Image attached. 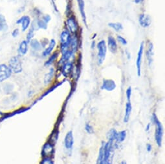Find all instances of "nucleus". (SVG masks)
Here are the masks:
<instances>
[{
  "mask_svg": "<svg viewBox=\"0 0 165 164\" xmlns=\"http://www.w3.org/2000/svg\"><path fill=\"white\" fill-rule=\"evenodd\" d=\"M115 154V144L113 139H108L104 146V164H112Z\"/></svg>",
  "mask_w": 165,
  "mask_h": 164,
  "instance_id": "obj_1",
  "label": "nucleus"
},
{
  "mask_svg": "<svg viewBox=\"0 0 165 164\" xmlns=\"http://www.w3.org/2000/svg\"><path fill=\"white\" fill-rule=\"evenodd\" d=\"M152 121L155 125V142L159 147L161 146L162 138H163V126L160 121L158 120V117L153 114L152 116Z\"/></svg>",
  "mask_w": 165,
  "mask_h": 164,
  "instance_id": "obj_2",
  "label": "nucleus"
},
{
  "mask_svg": "<svg viewBox=\"0 0 165 164\" xmlns=\"http://www.w3.org/2000/svg\"><path fill=\"white\" fill-rule=\"evenodd\" d=\"M60 50L62 53H64L67 51L69 50V45L71 36L68 30H64L60 34Z\"/></svg>",
  "mask_w": 165,
  "mask_h": 164,
  "instance_id": "obj_3",
  "label": "nucleus"
},
{
  "mask_svg": "<svg viewBox=\"0 0 165 164\" xmlns=\"http://www.w3.org/2000/svg\"><path fill=\"white\" fill-rule=\"evenodd\" d=\"M97 59H98V64L100 65L103 64L104 61L105 60L106 52H107V45L105 40L100 41L97 45Z\"/></svg>",
  "mask_w": 165,
  "mask_h": 164,
  "instance_id": "obj_4",
  "label": "nucleus"
},
{
  "mask_svg": "<svg viewBox=\"0 0 165 164\" xmlns=\"http://www.w3.org/2000/svg\"><path fill=\"white\" fill-rule=\"evenodd\" d=\"M9 64L12 72L14 73H20L22 71V64L18 57L14 56L11 58Z\"/></svg>",
  "mask_w": 165,
  "mask_h": 164,
  "instance_id": "obj_5",
  "label": "nucleus"
},
{
  "mask_svg": "<svg viewBox=\"0 0 165 164\" xmlns=\"http://www.w3.org/2000/svg\"><path fill=\"white\" fill-rule=\"evenodd\" d=\"M12 73L9 67L5 64L0 65V82H2L9 78L11 76Z\"/></svg>",
  "mask_w": 165,
  "mask_h": 164,
  "instance_id": "obj_6",
  "label": "nucleus"
},
{
  "mask_svg": "<svg viewBox=\"0 0 165 164\" xmlns=\"http://www.w3.org/2000/svg\"><path fill=\"white\" fill-rule=\"evenodd\" d=\"M144 52V43L142 42L140 45V47L137 53L136 66H137V71L138 76H140L141 74V65H142V59Z\"/></svg>",
  "mask_w": 165,
  "mask_h": 164,
  "instance_id": "obj_7",
  "label": "nucleus"
},
{
  "mask_svg": "<svg viewBox=\"0 0 165 164\" xmlns=\"http://www.w3.org/2000/svg\"><path fill=\"white\" fill-rule=\"evenodd\" d=\"M54 145L49 142L44 144L42 150V156L44 158H50L54 153Z\"/></svg>",
  "mask_w": 165,
  "mask_h": 164,
  "instance_id": "obj_8",
  "label": "nucleus"
},
{
  "mask_svg": "<svg viewBox=\"0 0 165 164\" xmlns=\"http://www.w3.org/2000/svg\"><path fill=\"white\" fill-rule=\"evenodd\" d=\"M67 26L71 33L75 34L78 30V23L74 16H70L67 20Z\"/></svg>",
  "mask_w": 165,
  "mask_h": 164,
  "instance_id": "obj_9",
  "label": "nucleus"
},
{
  "mask_svg": "<svg viewBox=\"0 0 165 164\" xmlns=\"http://www.w3.org/2000/svg\"><path fill=\"white\" fill-rule=\"evenodd\" d=\"M139 25L144 28L150 27L152 23V19L150 16L146 14H141L139 16Z\"/></svg>",
  "mask_w": 165,
  "mask_h": 164,
  "instance_id": "obj_10",
  "label": "nucleus"
},
{
  "mask_svg": "<svg viewBox=\"0 0 165 164\" xmlns=\"http://www.w3.org/2000/svg\"><path fill=\"white\" fill-rule=\"evenodd\" d=\"M74 144L73 131H70L66 134L64 139V145L67 150H71Z\"/></svg>",
  "mask_w": 165,
  "mask_h": 164,
  "instance_id": "obj_11",
  "label": "nucleus"
},
{
  "mask_svg": "<svg viewBox=\"0 0 165 164\" xmlns=\"http://www.w3.org/2000/svg\"><path fill=\"white\" fill-rule=\"evenodd\" d=\"M116 88V83L113 80L106 79L104 80L101 85V89L107 91H112Z\"/></svg>",
  "mask_w": 165,
  "mask_h": 164,
  "instance_id": "obj_12",
  "label": "nucleus"
},
{
  "mask_svg": "<svg viewBox=\"0 0 165 164\" xmlns=\"http://www.w3.org/2000/svg\"><path fill=\"white\" fill-rule=\"evenodd\" d=\"M73 65L72 62H71L70 61H66V63L62 65V73L65 77H67L71 74L73 71Z\"/></svg>",
  "mask_w": 165,
  "mask_h": 164,
  "instance_id": "obj_13",
  "label": "nucleus"
},
{
  "mask_svg": "<svg viewBox=\"0 0 165 164\" xmlns=\"http://www.w3.org/2000/svg\"><path fill=\"white\" fill-rule=\"evenodd\" d=\"M17 24H21V30L23 32H25L29 28L30 23V18L28 16H24L20 18L17 21Z\"/></svg>",
  "mask_w": 165,
  "mask_h": 164,
  "instance_id": "obj_14",
  "label": "nucleus"
},
{
  "mask_svg": "<svg viewBox=\"0 0 165 164\" xmlns=\"http://www.w3.org/2000/svg\"><path fill=\"white\" fill-rule=\"evenodd\" d=\"M108 47L112 53H115L117 51V41L112 36H109L108 38Z\"/></svg>",
  "mask_w": 165,
  "mask_h": 164,
  "instance_id": "obj_15",
  "label": "nucleus"
},
{
  "mask_svg": "<svg viewBox=\"0 0 165 164\" xmlns=\"http://www.w3.org/2000/svg\"><path fill=\"white\" fill-rule=\"evenodd\" d=\"M146 58L148 61L149 65H151L153 61V56H154V47L152 42H149L148 44V48L146 52Z\"/></svg>",
  "mask_w": 165,
  "mask_h": 164,
  "instance_id": "obj_16",
  "label": "nucleus"
},
{
  "mask_svg": "<svg viewBox=\"0 0 165 164\" xmlns=\"http://www.w3.org/2000/svg\"><path fill=\"white\" fill-rule=\"evenodd\" d=\"M104 142H103L101 145V147L99 149V156L97 160L96 164H104V146H105Z\"/></svg>",
  "mask_w": 165,
  "mask_h": 164,
  "instance_id": "obj_17",
  "label": "nucleus"
},
{
  "mask_svg": "<svg viewBox=\"0 0 165 164\" xmlns=\"http://www.w3.org/2000/svg\"><path fill=\"white\" fill-rule=\"evenodd\" d=\"M132 111V106L131 101H128L126 104V108H125V113H124V123H128L130 118L131 113Z\"/></svg>",
  "mask_w": 165,
  "mask_h": 164,
  "instance_id": "obj_18",
  "label": "nucleus"
},
{
  "mask_svg": "<svg viewBox=\"0 0 165 164\" xmlns=\"http://www.w3.org/2000/svg\"><path fill=\"white\" fill-rule=\"evenodd\" d=\"M55 45H56V42H55V40H54V39H53V40H51L49 43V45L48 47H47L45 51L42 52V55L44 57H47L49 56L50 54H51L52 51H53L54 48L55 47Z\"/></svg>",
  "mask_w": 165,
  "mask_h": 164,
  "instance_id": "obj_19",
  "label": "nucleus"
},
{
  "mask_svg": "<svg viewBox=\"0 0 165 164\" xmlns=\"http://www.w3.org/2000/svg\"><path fill=\"white\" fill-rule=\"evenodd\" d=\"M77 3H78V9H79L80 14L82 16V20L84 21V23H86V16H85V13L84 0H77Z\"/></svg>",
  "mask_w": 165,
  "mask_h": 164,
  "instance_id": "obj_20",
  "label": "nucleus"
},
{
  "mask_svg": "<svg viewBox=\"0 0 165 164\" xmlns=\"http://www.w3.org/2000/svg\"><path fill=\"white\" fill-rule=\"evenodd\" d=\"M28 51V43L27 41H22L19 45L18 52L20 55H25Z\"/></svg>",
  "mask_w": 165,
  "mask_h": 164,
  "instance_id": "obj_21",
  "label": "nucleus"
},
{
  "mask_svg": "<svg viewBox=\"0 0 165 164\" xmlns=\"http://www.w3.org/2000/svg\"><path fill=\"white\" fill-rule=\"evenodd\" d=\"M126 137V131H122L119 132H117L115 137V141L117 143H121L124 141Z\"/></svg>",
  "mask_w": 165,
  "mask_h": 164,
  "instance_id": "obj_22",
  "label": "nucleus"
},
{
  "mask_svg": "<svg viewBox=\"0 0 165 164\" xmlns=\"http://www.w3.org/2000/svg\"><path fill=\"white\" fill-rule=\"evenodd\" d=\"M78 40L76 36L71 37V40L70 45H69V50L71 51L73 53H75L76 52L78 49Z\"/></svg>",
  "mask_w": 165,
  "mask_h": 164,
  "instance_id": "obj_23",
  "label": "nucleus"
},
{
  "mask_svg": "<svg viewBox=\"0 0 165 164\" xmlns=\"http://www.w3.org/2000/svg\"><path fill=\"white\" fill-rule=\"evenodd\" d=\"M54 75V69L53 67H51L49 70L48 73H47L44 78V83L45 85H48L50 83L53 78Z\"/></svg>",
  "mask_w": 165,
  "mask_h": 164,
  "instance_id": "obj_24",
  "label": "nucleus"
},
{
  "mask_svg": "<svg viewBox=\"0 0 165 164\" xmlns=\"http://www.w3.org/2000/svg\"><path fill=\"white\" fill-rule=\"evenodd\" d=\"M30 46H31V47H32V49L36 51H40L42 48V46L41 43H40V42L37 40H32L30 42Z\"/></svg>",
  "mask_w": 165,
  "mask_h": 164,
  "instance_id": "obj_25",
  "label": "nucleus"
},
{
  "mask_svg": "<svg viewBox=\"0 0 165 164\" xmlns=\"http://www.w3.org/2000/svg\"><path fill=\"white\" fill-rule=\"evenodd\" d=\"M108 25L114 29L116 32H121L123 30V26L121 23H109Z\"/></svg>",
  "mask_w": 165,
  "mask_h": 164,
  "instance_id": "obj_26",
  "label": "nucleus"
},
{
  "mask_svg": "<svg viewBox=\"0 0 165 164\" xmlns=\"http://www.w3.org/2000/svg\"><path fill=\"white\" fill-rule=\"evenodd\" d=\"M8 29L6 19L2 14H0V31H4Z\"/></svg>",
  "mask_w": 165,
  "mask_h": 164,
  "instance_id": "obj_27",
  "label": "nucleus"
},
{
  "mask_svg": "<svg viewBox=\"0 0 165 164\" xmlns=\"http://www.w3.org/2000/svg\"><path fill=\"white\" fill-rule=\"evenodd\" d=\"M58 130H54L51 135V138H50V140H49V142L51 143L52 144L54 145V144L57 142V141L58 140Z\"/></svg>",
  "mask_w": 165,
  "mask_h": 164,
  "instance_id": "obj_28",
  "label": "nucleus"
},
{
  "mask_svg": "<svg viewBox=\"0 0 165 164\" xmlns=\"http://www.w3.org/2000/svg\"><path fill=\"white\" fill-rule=\"evenodd\" d=\"M58 56V52H54V54H53V55H51L50 56V58H49V60L45 62V66H47V65L48 66V65H51L53 63V62L57 60Z\"/></svg>",
  "mask_w": 165,
  "mask_h": 164,
  "instance_id": "obj_29",
  "label": "nucleus"
},
{
  "mask_svg": "<svg viewBox=\"0 0 165 164\" xmlns=\"http://www.w3.org/2000/svg\"><path fill=\"white\" fill-rule=\"evenodd\" d=\"M34 26L33 25L32 27H31L30 29V30H29V32L27 34V37H26V39H27V43H30V42L33 40V37L34 36Z\"/></svg>",
  "mask_w": 165,
  "mask_h": 164,
  "instance_id": "obj_30",
  "label": "nucleus"
},
{
  "mask_svg": "<svg viewBox=\"0 0 165 164\" xmlns=\"http://www.w3.org/2000/svg\"><path fill=\"white\" fill-rule=\"evenodd\" d=\"M36 25L40 29H47L48 28V23H45L44 20H38L36 22Z\"/></svg>",
  "mask_w": 165,
  "mask_h": 164,
  "instance_id": "obj_31",
  "label": "nucleus"
},
{
  "mask_svg": "<svg viewBox=\"0 0 165 164\" xmlns=\"http://www.w3.org/2000/svg\"><path fill=\"white\" fill-rule=\"evenodd\" d=\"M85 131H86V132H88V134H90V135L93 134V132H94V131H93V129L92 126H91L90 124H89V123L85 124Z\"/></svg>",
  "mask_w": 165,
  "mask_h": 164,
  "instance_id": "obj_32",
  "label": "nucleus"
},
{
  "mask_svg": "<svg viewBox=\"0 0 165 164\" xmlns=\"http://www.w3.org/2000/svg\"><path fill=\"white\" fill-rule=\"evenodd\" d=\"M117 40L118 42H119V43H121L123 45H127V41L126 40V39L124 37H122V36H117Z\"/></svg>",
  "mask_w": 165,
  "mask_h": 164,
  "instance_id": "obj_33",
  "label": "nucleus"
},
{
  "mask_svg": "<svg viewBox=\"0 0 165 164\" xmlns=\"http://www.w3.org/2000/svg\"><path fill=\"white\" fill-rule=\"evenodd\" d=\"M131 92H132V89L131 87H129L127 89L126 91V95L128 101H131L130 99H131Z\"/></svg>",
  "mask_w": 165,
  "mask_h": 164,
  "instance_id": "obj_34",
  "label": "nucleus"
},
{
  "mask_svg": "<svg viewBox=\"0 0 165 164\" xmlns=\"http://www.w3.org/2000/svg\"><path fill=\"white\" fill-rule=\"evenodd\" d=\"M40 164H54L53 161L51 159V158H44Z\"/></svg>",
  "mask_w": 165,
  "mask_h": 164,
  "instance_id": "obj_35",
  "label": "nucleus"
},
{
  "mask_svg": "<svg viewBox=\"0 0 165 164\" xmlns=\"http://www.w3.org/2000/svg\"><path fill=\"white\" fill-rule=\"evenodd\" d=\"M51 18L49 14H46V15H44V16L42 17V20H44L45 23H48L51 21Z\"/></svg>",
  "mask_w": 165,
  "mask_h": 164,
  "instance_id": "obj_36",
  "label": "nucleus"
},
{
  "mask_svg": "<svg viewBox=\"0 0 165 164\" xmlns=\"http://www.w3.org/2000/svg\"><path fill=\"white\" fill-rule=\"evenodd\" d=\"M19 33H20V31H19V29H16L13 30V32L12 33V35L14 38H16L17 37L18 35H19Z\"/></svg>",
  "mask_w": 165,
  "mask_h": 164,
  "instance_id": "obj_37",
  "label": "nucleus"
},
{
  "mask_svg": "<svg viewBox=\"0 0 165 164\" xmlns=\"http://www.w3.org/2000/svg\"><path fill=\"white\" fill-rule=\"evenodd\" d=\"M152 145H151L150 144H148L146 145V150H147L148 152L151 151H152Z\"/></svg>",
  "mask_w": 165,
  "mask_h": 164,
  "instance_id": "obj_38",
  "label": "nucleus"
},
{
  "mask_svg": "<svg viewBox=\"0 0 165 164\" xmlns=\"http://www.w3.org/2000/svg\"><path fill=\"white\" fill-rule=\"evenodd\" d=\"M143 2H144V0H135V3L137 4L141 3H143Z\"/></svg>",
  "mask_w": 165,
  "mask_h": 164,
  "instance_id": "obj_39",
  "label": "nucleus"
},
{
  "mask_svg": "<svg viewBox=\"0 0 165 164\" xmlns=\"http://www.w3.org/2000/svg\"><path fill=\"white\" fill-rule=\"evenodd\" d=\"M150 124H148L147 125L146 128V131H149V129H150Z\"/></svg>",
  "mask_w": 165,
  "mask_h": 164,
  "instance_id": "obj_40",
  "label": "nucleus"
},
{
  "mask_svg": "<svg viewBox=\"0 0 165 164\" xmlns=\"http://www.w3.org/2000/svg\"><path fill=\"white\" fill-rule=\"evenodd\" d=\"M120 164H127V163H126V161L123 160V161H122V162H121Z\"/></svg>",
  "mask_w": 165,
  "mask_h": 164,
  "instance_id": "obj_41",
  "label": "nucleus"
}]
</instances>
